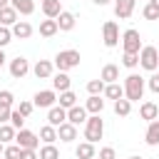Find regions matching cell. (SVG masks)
<instances>
[{"instance_id":"obj_1","label":"cell","mask_w":159,"mask_h":159,"mask_svg":"<svg viewBox=\"0 0 159 159\" xmlns=\"http://www.w3.org/2000/svg\"><path fill=\"white\" fill-rule=\"evenodd\" d=\"M124 99H129V102H139L142 97H144V87H147V82H144V77L142 75H137V72H132V75H127L124 77Z\"/></svg>"},{"instance_id":"obj_2","label":"cell","mask_w":159,"mask_h":159,"mask_svg":"<svg viewBox=\"0 0 159 159\" xmlns=\"http://www.w3.org/2000/svg\"><path fill=\"white\" fill-rule=\"evenodd\" d=\"M80 50H60L57 55H55V67L60 70V72H70V70H75V67H80Z\"/></svg>"},{"instance_id":"obj_3","label":"cell","mask_w":159,"mask_h":159,"mask_svg":"<svg viewBox=\"0 0 159 159\" xmlns=\"http://www.w3.org/2000/svg\"><path fill=\"white\" fill-rule=\"evenodd\" d=\"M102 134H104V119H102L99 114L87 117V122H84V142L94 144V142L102 139Z\"/></svg>"},{"instance_id":"obj_4","label":"cell","mask_w":159,"mask_h":159,"mask_svg":"<svg viewBox=\"0 0 159 159\" xmlns=\"http://www.w3.org/2000/svg\"><path fill=\"white\" fill-rule=\"evenodd\" d=\"M139 67H144L147 72H157L159 70V52L154 45H142L139 50Z\"/></svg>"},{"instance_id":"obj_5","label":"cell","mask_w":159,"mask_h":159,"mask_svg":"<svg viewBox=\"0 0 159 159\" xmlns=\"http://www.w3.org/2000/svg\"><path fill=\"white\" fill-rule=\"evenodd\" d=\"M122 47H124V52L139 55V50H142V35H139V30H134V27L124 30V35H122Z\"/></svg>"},{"instance_id":"obj_6","label":"cell","mask_w":159,"mask_h":159,"mask_svg":"<svg viewBox=\"0 0 159 159\" xmlns=\"http://www.w3.org/2000/svg\"><path fill=\"white\" fill-rule=\"evenodd\" d=\"M102 42H104V47H117L119 45V27H117L114 20H107L102 25Z\"/></svg>"},{"instance_id":"obj_7","label":"cell","mask_w":159,"mask_h":159,"mask_svg":"<svg viewBox=\"0 0 159 159\" xmlns=\"http://www.w3.org/2000/svg\"><path fill=\"white\" fill-rule=\"evenodd\" d=\"M15 144H17L20 149H35V152H37L40 137H37L35 132H30V129H20V132L15 134Z\"/></svg>"},{"instance_id":"obj_8","label":"cell","mask_w":159,"mask_h":159,"mask_svg":"<svg viewBox=\"0 0 159 159\" xmlns=\"http://www.w3.org/2000/svg\"><path fill=\"white\" fill-rule=\"evenodd\" d=\"M55 102H57V92L55 89H40L32 97V104L40 107V109H50V107H55Z\"/></svg>"},{"instance_id":"obj_9","label":"cell","mask_w":159,"mask_h":159,"mask_svg":"<svg viewBox=\"0 0 159 159\" xmlns=\"http://www.w3.org/2000/svg\"><path fill=\"white\" fill-rule=\"evenodd\" d=\"M7 70H10V77H12V80H22V77L30 72V62L17 55L15 60H10V67H7Z\"/></svg>"},{"instance_id":"obj_10","label":"cell","mask_w":159,"mask_h":159,"mask_svg":"<svg viewBox=\"0 0 159 159\" xmlns=\"http://www.w3.org/2000/svg\"><path fill=\"white\" fill-rule=\"evenodd\" d=\"M57 30L60 32H70V30H75V25H77V17H75V12H70V10H62L60 15H57Z\"/></svg>"},{"instance_id":"obj_11","label":"cell","mask_w":159,"mask_h":159,"mask_svg":"<svg viewBox=\"0 0 159 159\" xmlns=\"http://www.w3.org/2000/svg\"><path fill=\"white\" fill-rule=\"evenodd\" d=\"M52 72H55V65H52L50 60H37V62L32 65V75H35L37 80H50Z\"/></svg>"},{"instance_id":"obj_12","label":"cell","mask_w":159,"mask_h":159,"mask_svg":"<svg viewBox=\"0 0 159 159\" xmlns=\"http://www.w3.org/2000/svg\"><path fill=\"white\" fill-rule=\"evenodd\" d=\"M65 122H67V109H62L60 104H55V107L47 109V124H50V127L57 129V127L65 124Z\"/></svg>"},{"instance_id":"obj_13","label":"cell","mask_w":159,"mask_h":159,"mask_svg":"<svg viewBox=\"0 0 159 159\" xmlns=\"http://www.w3.org/2000/svg\"><path fill=\"white\" fill-rule=\"evenodd\" d=\"M134 2H137V0H114V15H117L119 20L132 17V12H134Z\"/></svg>"},{"instance_id":"obj_14","label":"cell","mask_w":159,"mask_h":159,"mask_svg":"<svg viewBox=\"0 0 159 159\" xmlns=\"http://www.w3.org/2000/svg\"><path fill=\"white\" fill-rule=\"evenodd\" d=\"M40 7L45 12V17H50V20H57V15L62 12V2L60 0H40Z\"/></svg>"},{"instance_id":"obj_15","label":"cell","mask_w":159,"mask_h":159,"mask_svg":"<svg viewBox=\"0 0 159 159\" xmlns=\"http://www.w3.org/2000/svg\"><path fill=\"white\" fill-rule=\"evenodd\" d=\"M10 32H12V37H17V40H27V37L32 35V25H30L27 20H17V22L10 27Z\"/></svg>"},{"instance_id":"obj_16","label":"cell","mask_w":159,"mask_h":159,"mask_svg":"<svg viewBox=\"0 0 159 159\" xmlns=\"http://www.w3.org/2000/svg\"><path fill=\"white\" fill-rule=\"evenodd\" d=\"M67 122L75 124V127H77V124H84V122H87V109L80 107V104L70 107V109H67Z\"/></svg>"},{"instance_id":"obj_17","label":"cell","mask_w":159,"mask_h":159,"mask_svg":"<svg viewBox=\"0 0 159 159\" xmlns=\"http://www.w3.org/2000/svg\"><path fill=\"white\" fill-rule=\"evenodd\" d=\"M99 80L104 82V84H112V82H119V67L117 65H104L102 67V72H99Z\"/></svg>"},{"instance_id":"obj_18","label":"cell","mask_w":159,"mask_h":159,"mask_svg":"<svg viewBox=\"0 0 159 159\" xmlns=\"http://www.w3.org/2000/svg\"><path fill=\"white\" fill-rule=\"evenodd\" d=\"M139 117H142L144 122H154V119L159 117V107H157L154 102H142V104H139Z\"/></svg>"},{"instance_id":"obj_19","label":"cell","mask_w":159,"mask_h":159,"mask_svg":"<svg viewBox=\"0 0 159 159\" xmlns=\"http://www.w3.org/2000/svg\"><path fill=\"white\" fill-rule=\"evenodd\" d=\"M70 84H72V80H70L67 72H57V75H52V89H55V92H67Z\"/></svg>"},{"instance_id":"obj_20","label":"cell","mask_w":159,"mask_h":159,"mask_svg":"<svg viewBox=\"0 0 159 159\" xmlns=\"http://www.w3.org/2000/svg\"><path fill=\"white\" fill-rule=\"evenodd\" d=\"M57 139H62V142H75V139H77V127L70 124V122L60 124V127H57Z\"/></svg>"},{"instance_id":"obj_21","label":"cell","mask_w":159,"mask_h":159,"mask_svg":"<svg viewBox=\"0 0 159 159\" xmlns=\"http://www.w3.org/2000/svg\"><path fill=\"white\" fill-rule=\"evenodd\" d=\"M10 7L17 15H32L35 12V0H10Z\"/></svg>"},{"instance_id":"obj_22","label":"cell","mask_w":159,"mask_h":159,"mask_svg":"<svg viewBox=\"0 0 159 159\" xmlns=\"http://www.w3.org/2000/svg\"><path fill=\"white\" fill-rule=\"evenodd\" d=\"M84 109H87V114H102V109H104V99H102L99 94H89V99L84 102Z\"/></svg>"},{"instance_id":"obj_23","label":"cell","mask_w":159,"mask_h":159,"mask_svg":"<svg viewBox=\"0 0 159 159\" xmlns=\"http://www.w3.org/2000/svg\"><path fill=\"white\" fill-rule=\"evenodd\" d=\"M15 22H17V12H15L10 5L0 7V25H2V27H12Z\"/></svg>"},{"instance_id":"obj_24","label":"cell","mask_w":159,"mask_h":159,"mask_svg":"<svg viewBox=\"0 0 159 159\" xmlns=\"http://www.w3.org/2000/svg\"><path fill=\"white\" fill-rule=\"evenodd\" d=\"M102 94H104L107 99H114V102H117V99L124 97V87H122L119 82H112V84H104V92H102Z\"/></svg>"},{"instance_id":"obj_25","label":"cell","mask_w":159,"mask_h":159,"mask_svg":"<svg viewBox=\"0 0 159 159\" xmlns=\"http://www.w3.org/2000/svg\"><path fill=\"white\" fill-rule=\"evenodd\" d=\"M75 157H77V159H94V157H97V152H94V144H89V142H82V144H77V149H75Z\"/></svg>"},{"instance_id":"obj_26","label":"cell","mask_w":159,"mask_h":159,"mask_svg":"<svg viewBox=\"0 0 159 159\" xmlns=\"http://www.w3.org/2000/svg\"><path fill=\"white\" fill-rule=\"evenodd\" d=\"M144 142H147L149 147H157V144H159V122H157V119H154V122H149L147 134H144Z\"/></svg>"},{"instance_id":"obj_27","label":"cell","mask_w":159,"mask_h":159,"mask_svg":"<svg viewBox=\"0 0 159 159\" xmlns=\"http://www.w3.org/2000/svg\"><path fill=\"white\" fill-rule=\"evenodd\" d=\"M57 32H60V30H57V22H55V20L47 17V20L40 22V35H42V37H55Z\"/></svg>"},{"instance_id":"obj_28","label":"cell","mask_w":159,"mask_h":159,"mask_svg":"<svg viewBox=\"0 0 159 159\" xmlns=\"http://www.w3.org/2000/svg\"><path fill=\"white\" fill-rule=\"evenodd\" d=\"M40 139H42L45 144H55V142H57V129L50 127V124L40 127Z\"/></svg>"},{"instance_id":"obj_29","label":"cell","mask_w":159,"mask_h":159,"mask_svg":"<svg viewBox=\"0 0 159 159\" xmlns=\"http://www.w3.org/2000/svg\"><path fill=\"white\" fill-rule=\"evenodd\" d=\"M15 134H17V129H15L12 124H0V142H2V144L15 142Z\"/></svg>"},{"instance_id":"obj_30","label":"cell","mask_w":159,"mask_h":159,"mask_svg":"<svg viewBox=\"0 0 159 159\" xmlns=\"http://www.w3.org/2000/svg\"><path fill=\"white\" fill-rule=\"evenodd\" d=\"M75 104H77V94H75L72 89L60 92V107H62V109H70V107H75Z\"/></svg>"},{"instance_id":"obj_31","label":"cell","mask_w":159,"mask_h":159,"mask_svg":"<svg viewBox=\"0 0 159 159\" xmlns=\"http://www.w3.org/2000/svg\"><path fill=\"white\" fill-rule=\"evenodd\" d=\"M129 112H132V102H129V99L122 97V99L114 102V114H117V117H129Z\"/></svg>"},{"instance_id":"obj_32","label":"cell","mask_w":159,"mask_h":159,"mask_svg":"<svg viewBox=\"0 0 159 159\" xmlns=\"http://www.w3.org/2000/svg\"><path fill=\"white\" fill-rule=\"evenodd\" d=\"M37 159H60V149L55 144H45V147H40Z\"/></svg>"},{"instance_id":"obj_33","label":"cell","mask_w":159,"mask_h":159,"mask_svg":"<svg viewBox=\"0 0 159 159\" xmlns=\"http://www.w3.org/2000/svg\"><path fill=\"white\" fill-rule=\"evenodd\" d=\"M122 65H124L127 70H134V67H139V55L124 52V55H122Z\"/></svg>"},{"instance_id":"obj_34","label":"cell","mask_w":159,"mask_h":159,"mask_svg":"<svg viewBox=\"0 0 159 159\" xmlns=\"http://www.w3.org/2000/svg\"><path fill=\"white\" fill-rule=\"evenodd\" d=\"M22 149L17 144H5V152H2V159H20Z\"/></svg>"},{"instance_id":"obj_35","label":"cell","mask_w":159,"mask_h":159,"mask_svg":"<svg viewBox=\"0 0 159 159\" xmlns=\"http://www.w3.org/2000/svg\"><path fill=\"white\" fill-rule=\"evenodd\" d=\"M87 92H89V94H102V92H104V82H102L99 77H97V80H89V82H87Z\"/></svg>"},{"instance_id":"obj_36","label":"cell","mask_w":159,"mask_h":159,"mask_svg":"<svg viewBox=\"0 0 159 159\" xmlns=\"http://www.w3.org/2000/svg\"><path fill=\"white\" fill-rule=\"evenodd\" d=\"M12 104H15V94L10 89H0V107H10L12 109Z\"/></svg>"},{"instance_id":"obj_37","label":"cell","mask_w":159,"mask_h":159,"mask_svg":"<svg viewBox=\"0 0 159 159\" xmlns=\"http://www.w3.org/2000/svg\"><path fill=\"white\" fill-rule=\"evenodd\" d=\"M10 124H12V127L20 132V129H25V127H22V124H25V117H22L17 109H12V112H10Z\"/></svg>"},{"instance_id":"obj_38","label":"cell","mask_w":159,"mask_h":159,"mask_svg":"<svg viewBox=\"0 0 159 159\" xmlns=\"http://www.w3.org/2000/svg\"><path fill=\"white\" fill-rule=\"evenodd\" d=\"M142 15H144V20H159V10H157L152 2H147V5L142 7Z\"/></svg>"},{"instance_id":"obj_39","label":"cell","mask_w":159,"mask_h":159,"mask_svg":"<svg viewBox=\"0 0 159 159\" xmlns=\"http://www.w3.org/2000/svg\"><path fill=\"white\" fill-rule=\"evenodd\" d=\"M15 109H17L22 117H30V114H32V109H35V104H32V102H27V99H20V104H17Z\"/></svg>"},{"instance_id":"obj_40","label":"cell","mask_w":159,"mask_h":159,"mask_svg":"<svg viewBox=\"0 0 159 159\" xmlns=\"http://www.w3.org/2000/svg\"><path fill=\"white\" fill-rule=\"evenodd\" d=\"M12 42V32H10V27H2L0 25V50L5 47V45H10Z\"/></svg>"},{"instance_id":"obj_41","label":"cell","mask_w":159,"mask_h":159,"mask_svg":"<svg viewBox=\"0 0 159 159\" xmlns=\"http://www.w3.org/2000/svg\"><path fill=\"white\" fill-rule=\"evenodd\" d=\"M97 159H117L114 147H102V149H99V154H97Z\"/></svg>"},{"instance_id":"obj_42","label":"cell","mask_w":159,"mask_h":159,"mask_svg":"<svg viewBox=\"0 0 159 159\" xmlns=\"http://www.w3.org/2000/svg\"><path fill=\"white\" fill-rule=\"evenodd\" d=\"M147 87H149L154 94H159V72H152V77L147 80Z\"/></svg>"},{"instance_id":"obj_43","label":"cell","mask_w":159,"mask_h":159,"mask_svg":"<svg viewBox=\"0 0 159 159\" xmlns=\"http://www.w3.org/2000/svg\"><path fill=\"white\" fill-rule=\"evenodd\" d=\"M10 107H0V124H10Z\"/></svg>"},{"instance_id":"obj_44","label":"cell","mask_w":159,"mask_h":159,"mask_svg":"<svg viewBox=\"0 0 159 159\" xmlns=\"http://www.w3.org/2000/svg\"><path fill=\"white\" fill-rule=\"evenodd\" d=\"M20 159H37V152H35V149H22Z\"/></svg>"},{"instance_id":"obj_45","label":"cell","mask_w":159,"mask_h":159,"mask_svg":"<svg viewBox=\"0 0 159 159\" xmlns=\"http://www.w3.org/2000/svg\"><path fill=\"white\" fill-rule=\"evenodd\" d=\"M92 2H94V5H99V7H104V5H109L112 0H92Z\"/></svg>"},{"instance_id":"obj_46","label":"cell","mask_w":159,"mask_h":159,"mask_svg":"<svg viewBox=\"0 0 159 159\" xmlns=\"http://www.w3.org/2000/svg\"><path fill=\"white\" fill-rule=\"evenodd\" d=\"M5 60H7V57H5V52H2V50H0V70H2V67H5Z\"/></svg>"},{"instance_id":"obj_47","label":"cell","mask_w":159,"mask_h":159,"mask_svg":"<svg viewBox=\"0 0 159 159\" xmlns=\"http://www.w3.org/2000/svg\"><path fill=\"white\" fill-rule=\"evenodd\" d=\"M5 5H10V0H0V7H5Z\"/></svg>"},{"instance_id":"obj_48","label":"cell","mask_w":159,"mask_h":159,"mask_svg":"<svg viewBox=\"0 0 159 159\" xmlns=\"http://www.w3.org/2000/svg\"><path fill=\"white\" fill-rule=\"evenodd\" d=\"M149 2H152V5H154V7L159 10V0H149Z\"/></svg>"},{"instance_id":"obj_49","label":"cell","mask_w":159,"mask_h":159,"mask_svg":"<svg viewBox=\"0 0 159 159\" xmlns=\"http://www.w3.org/2000/svg\"><path fill=\"white\" fill-rule=\"evenodd\" d=\"M2 152H5V144H2V142H0V154H2Z\"/></svg>"},{"instance_id":"obj_50","label":"cell","mask_w":159,"mask_h":159,"mask_svg":"<svg viewBox=\"0 0 159 159\" xmlns=\"http://www.w3.org/2000/svg\"><path fill=\"white\" fill-rule=\"evenodd\" d=\"M129 159H142V157H129Z\"/></svg>"},{"instance_id":"obj_51","label":"cell","mask_w":159,"mask_h":159,"mask_svg":"<svg viewBox=\"0 0 159 159\" xmlns=\"http://www.w3.org/2000/svg\"><path fill=\"white\" fill-rule=\"evenodd\" d=\"M157 122H159V117H157Z\"/></svg>"},{"instance_id":"obj_52","label":"cell","mask_w":159,"mask_h":159,"mask_svg":"<svg viewBox=\"0 0 159 159\" xmlns=\"http://www.w3.org/2000/svg\"><path fill=\"white\" fill-rule=\"evenodd\" d=\"M94 159H97V157H94Z\"/></svg>"}]
</instances>
